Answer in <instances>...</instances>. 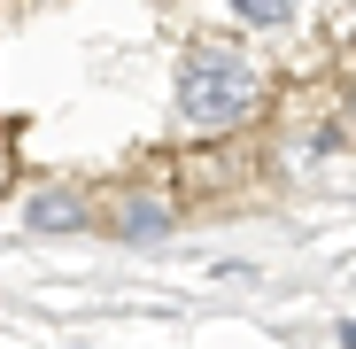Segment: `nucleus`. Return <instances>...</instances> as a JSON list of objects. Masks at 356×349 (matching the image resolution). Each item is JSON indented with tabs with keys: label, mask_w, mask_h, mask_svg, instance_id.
I'll return each instance as SVG.
<instances>
[{
	"label": "nucleus",
	"mask_w": 356,
	"mask_h": 349,
	"mask_svg": "<svg viewBox=\"0 0 356 349\" xmlns=\"http://www.w3.org/2000/svg\"><path fill=\"white\" fill-rule=\"evenodd\" d=\"M256 109H264V63L248 47L209 39V47H194L178 63V125L186 132H232Z\"/></svg>",
	"instance_id": "1"
},
{
	"label": "nucleus",
	"mask_w": 356,
	"mask_h": 349,
	"mask_svg": "<svg viewBox=\"0 0 356 349\" xmlns=\"http://www.w3.org/2000/svg\"><path fill=\"white\" fill-rule=\"evenodd\" d=\"M24 225H31V233H78V225H86V202L47 187V194H31V202H24Z\"/></svg>",
	"instance_id": "2"
},
{
	"label": "nucleus",
	"mask_w": 356,
	"mask_h": 349,
	"mask_svg": "<svg viewBox=\"0 0 356 349\" xmlns=\"http://www.w3.org/2000/svg\"><path fill=\"white\" fill-rule=\"evenodd\" d=\"M116 233H124V241H163V233H170V210L147 202V194H132L124 210H116Z\"/></svg>",
	"instance_id": "3"
},
{
	"label": "nucleus",
	"mask_w": 356,
	"mask_h": 349,
	"mask_svg": "<svg viewBox=\"0 0 356 349\" xmlns=\"http://www.w3.org/2000/svg\"><path fill=\"white\" fill-rule=\"evenodd\" d=\"M232 8H241L256 31H271V24H286V16H294V0H232Z\"/></svg>",
	"instance_id": "4"
},
{
	"label": "nucleus",
	"mask_w": 356,
	"mask_h": 349,
	"mask_svg": "<svg viewBox=\"0 0 356 349\" xmlns=\"http://www.w3.org/2000/svg\"><path fill=\"white\" fill-rule=\"evenodd\" d=\"M341 341H348V349H356V318H341Z\"/></svg>",
	"instance_id": "5"
},
{
	"label": "nucleus",
	"mask_w": 356,
	"mask_h": 349,
	"mask_svg": "<svg viewBox=\"0 0 356 349\" xmlns=\"http://www.w3.org/2000/svg\"><path fill=\"white\" fill-rule=\"evenodd\" d=\"M0 179H8V163H0Z\"/></svg>",
	"instance_id": "6"
}]
</instances>
